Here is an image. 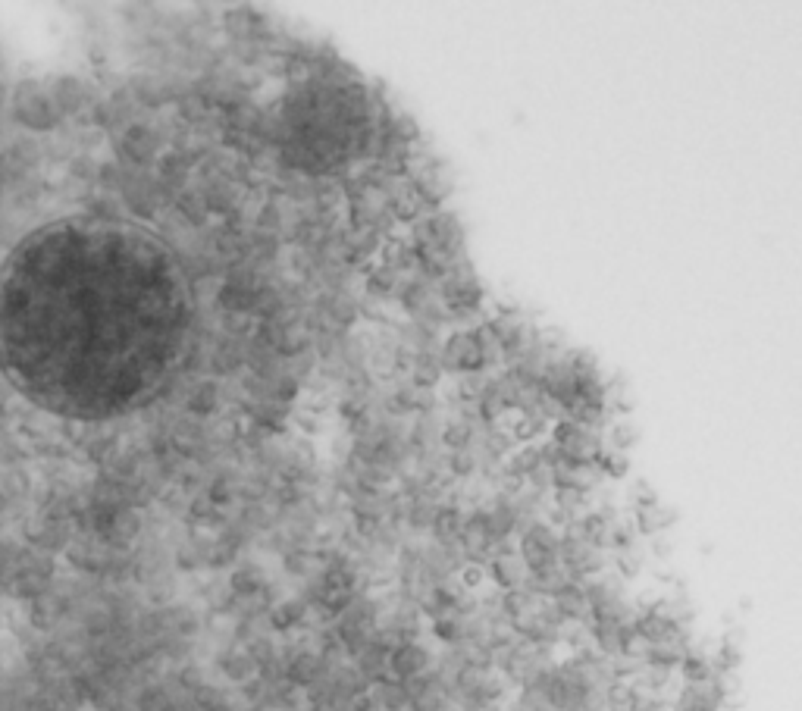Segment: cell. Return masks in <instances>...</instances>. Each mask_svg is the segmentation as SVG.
Returning a JSON list of instances; mask_svg holds the SVG:
<instances>
[{
	"instance_id": "obj_1",
	"label": "cell",
	"mask_w": 802,
	"mask_h": 711,
	"mask_svg": "<svg viewBox=\"0 0 802 711\" xmlns=\"http://www.w3.org/2000/svg\"><path fill=\"white\" fill-rule=\"evenodd\" d=\"M436 668V655L427 643H405V646H398L392 655H389V677L398 680V683H405L411 677H420V674H427Z\"/></svg>"
},
{
	"instance_id": "obj_2",
	"label": "cell",
	"mask_w": 802,
	"mask_h": 711,
	"mask_svg": "<svg viewBox=\"0 0 802 711\" xmlns=\"http://www.w3.org/2000/svg\"><path fill=\"white\" fill-rule=\"evenodd\" d=\"M217 674L226 680L229 690H242L245 683H251L257 677V665L242 646H226L217 655Z\"/></svg>"
},
{
	"instance_id": "obj_3",
	"label": "cell",
	"mask_w": 802,
	"mask_h": 711,
	"mask_svg": "<svg viewBox=\"0 0 802 711\" xmlns=\"http://www.w3.org/2000/svg\"><path fill=\"white\" fill-rule=\"evenodd\" d=\"M486 574H489V583L495 592H511V589H521L527 586L530 574H527V567L524 561L517 558V555H505V558H492L486 564Z\"/></svg>"
},
{
	"instance_id": "obj_4",
	"label": "cell",
	"mask_w": 802,
	"mask_h": 711,
	"mask_svg": "<svg viewBox=\"0 0 802 711\" xmlns=\"http://www.w3.org/2000/svg\"><path fill=\"white\" fill-rule=\"evenodd\" d=\"M370 702H373V711H405L408 708V696H405V686L398 680H376L370 683L367 690Z\"/></svg>"
},
{
	"instance_id": "obj_5",
	"label": "cell",
	"mask_w": 802,
	"mask_h": 711,
	"mask_svg": "<svg viewBox=\"0 0 802 711\" xmlns=\"http://www.w3.org/2000/svg\"><path fill=\"white\" fill-rule=\"evenodd\" d=\"M680 671V680L683 683H702V680H712L715 677V665H712V655H705L702 649H690L683 655V661L677 665Z\"/></svg>"
},
{
	"instance_id": "obj_6",
	"label": "cell",
	"mask_w": 802,
	"mask_h": 711,
	"mask_svg": "<svg viewBox=\"0 0 802 711\" xmlns=\"http://www.w3.org/2000/svg\"><path fill=\"white\" fill-rule=\"evenodd\" d=\"M123 151H126L129 160H148L151 151H154V135H151V129L145 123L129 126L126 135H123Z\"/></svg>"
},
{
	"instance_id": "obj_7",
	"label": "cell",
	"mask_w": 802,
	"mask_h": 711,
	"mask_svg": "<svg viewBox=\"0 0 802 711\" xmlns=\"http://www.w3.org/2000/svg\"><path fill=\"white\" fill-rule=\"evenodd\" d=\"M217 405H220V392L214 386H201L188 395V411L192 414H210V411H217Z\"/></svg>"
},
{
	"instance_id": "obj_8",
	"label": "cell",
	"mask_w": 802,
	"mask_h": 711,
	"mask_svg": "<svg viewBox=\"0 0 802 711\" xmlns=\"http://www.w3.org/2000/svg\"><path fill=\"white\" fill-rule=\"evenodd\" d=\"M502 711H530V708H527L521 699H511V702H505V705H502Z\"/></svg>"
},
{
	"instance_id": "obj_9",
	"label": "cell",
	"mask_w": 802,
	"mask_h": 711,
	"mask_svg": "<svg viewBox=\"0 0 802 711\" xmlns=\"http://www.w3.org/2000/svg\"><path fill=\"white\" fill-rule=\"evenodd\" d=\"M539 711H561V708H555V705H546V708H539Z\"/></svg>"
},
{
	"instance_id": "obj_10",
	"label": "cell",
	"mask_w": 802,
	"mask_h": 711,
	"mask_svg": "<svg viewBox=\"0 0 802 711\" xmlns=\"http://www.w3.org/2000/svg\"><path fill=\"white\" fill-rule=\"evenodd\" d=\"M405 711H414V708H405Z\"/></svg>"
}]
</instances>
